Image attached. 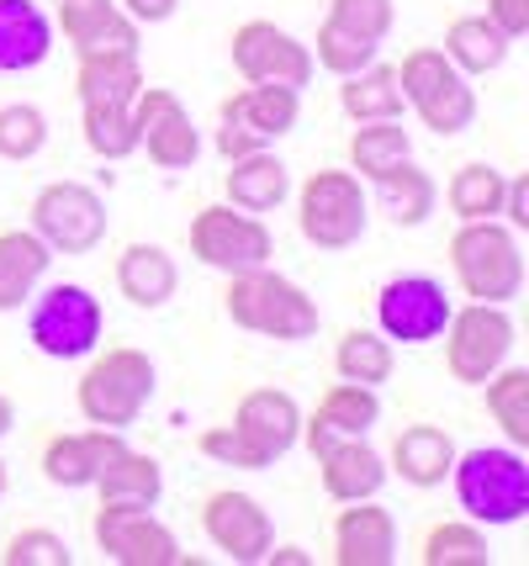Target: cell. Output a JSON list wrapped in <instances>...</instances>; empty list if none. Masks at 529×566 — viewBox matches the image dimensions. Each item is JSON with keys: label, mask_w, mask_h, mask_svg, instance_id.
Returning <instances> with one entry per match:
<instances>
[{"label": "cell", "mask_w": 529, "mask_h": 566, "mask_svg": "<svg viewBox=\"0 0 529 566\" xmlns=\"http://www.w3.org/2000/svg\"><path fill=\"white\" fill-rule=\"evenodd\" d=\"M223 313L233 318V328L260 334V339H276V345H297V339H313V334H318V302H313L292 275L271 271V265L228 275Z\"/></svg>", "instance_id": "6da1fadb"}, {"label": "cell", "mask_w": 529, "mask_h": 566, "mask_svg": "<svg viewBox=\"0 0 529 566\" xmlns=\"http://www.w3.org/2000/svg\"><path fill=\"white\" fill-rule=\"evenodd\" d=\"M455 503L461 514L487 524V530H508L529 514V461L514 444H477V450H455Z\"/></svg>", "instance_id": "7a4b0ae2"}, {"label": "cell", "mask_w": 529, "mask_h": 566, "mask_svg": "<svg viewBox=\"0 0 529 566\" xmlns=\"http://www.w3.org/2000/svg\"><path fill=\"white\" fill-rule=\"evenodd\" d=\"M91 366L75 387V408L85 423H106V429H133L138 413L154 402L159 370L138 345H96L85 355Z\"/></svg>", "instance_id": "3957f363"}, {"label": "cell", "mask_w": 529, "mask_h": 566, "mask_svg": "<svg viewBox=\"0 0 529 566\" xmlns=\"http://www.w3.org/2000/svg\"><path fill=\"white\" fill-rule=\"evenodd\" d=\"M451 275L466 302H498L508 307L525 292V249L504 218L461 222L451 233Z\"/></svg>", "instance_id": "277c9868"}, {"label": "cell", "mask_w": 529, "mask_h": 566, "mask_svg": "<svg viewBox=\"0 0 529 566\" xmlns=\"http://www.w3.org/2000/svg\"><path fill=\"white\" fill-rule=\"evenodd\" d=\"M398 70V91H403L408 112L434 133V138H461L477 123V85L455 70L440 49H408Z\"/></svg>", "instance_id": "5b68a950"}, {"label": "cell", "mask_w": 529, "mask_h": 566, "mask_svg": "<svg viewBox=\"0 0 529 566\" xmlns=\"http://www.w3.org/2000/svg\"><path fill=\"white\" fill-rule=\"evenodd\" d=\"M102 296L80 281H59V286H43V292L27 296V339L49 360H85L102 345Z\"/></svg>", "instance_id": "8992f818"}, {"label": "cell", "mask_w": 529, "mask_h": 566, "mask_svg": "<svg viewBox=\"0 0 529 566\" xmlns=\"http://www.w3.org/2000/svg\"><path fill=\"white\" fill-rule=\"evenodd\" d=\"M371 197L355 170H313L297 186V233L313 249H350L366 239Z\"/></svg>", "instance_id": "52a82bcc"}, {"label": "cell", "mask_w": 529, "mask_h": 566, "mask_svg": "<svg viewBox=\"0 0 529 566\" xmlns=\"http://www.w3.org/2000/svg\"><path fill=\"white\" fill-rule=\"evenodd\" d=\"M440 339H445V370H451V381L482 387L514 355L519 328L508 318V307H498V302H466V307L451 313Z\"/></svg>", "instance_id": "ba28073f"}, {"label": "cell", "mask_w": 529, "mask_h": 566, "mask_svg": "<svg viewBox=\"0 0 529 566\" xmlns=\"http://www.w3.org/2000/svg\"><path fill=\"white\" fill-rule=\"evenodd\" d=\"M191 254L218 275H244L271 265L276 239H271L265 218H254V212L233 207V201H212V207H202L191 218Z\"/></svg>", "instance_id": "9c48e42d"}, {"label": "cell", "mask_w": 529, "mask_h": 566, "mask_svg": "<svg viewBox=\"0 0 529 566\" xmlns=\"http://www.w3.org/2000/svg\"><path fill=\"white\" fill-rule=\"evenodd\" d=\"M106 201L85 186V180H49L32 197V233L53 249V254H91L106 239Z\"/></svg>", "instance_id": "30bf717a"}, {"label": "cell", "mask_w": 529, "mask_h": 566, "mask_svg": "<svg viewBox=\"0 0 529 566\" xmlns=\"http://www.w3.org/2000/svg\"><path fill=\"white\" fill-rule=\"evenodd\" d=\"M91 541L106 562L117 566H176L180 545L165 518H154L144 503H96L91 514Z\"/></svg>", "instance_id": "8fae6325"}, {"label": "cell", "mask_w": 529, "mask_h": 566, "mask_svg": "<svg viewBox=\"0 0 529 566\" xmlns=\"http://www.w3.org/2000/svg\"><path fill=\"white\" fill-rule=\"evenodd\" d=\"M455 302L434 275H392L377 292V328L392 345H434L451 323Z\"/></svg>", "instance_id": "7c38bea8"}, {"label": "cell", "mask_w": 529, "mask_h": 566, "mask_svg": "<svg viewBox=\"0 0 529 566\" xmlns=\"http://www.w3.org/2000/svg\"><path fill=\"white\" fill-rule=\"evenodd\" d=\"M233 70L244 74L250 85H292V91H307L313 85V53H307L303 38H292L286 27L265 22H239L233 27Z\"/></svg>", "instance_id": "4fadbf2b"}, {"label": "cell", "mask_w": 529, "mask_h": 566, "mask_svg": "<svg viewBox=\"0 0 529 566\" xmlns=\"http://www.w3.org/2000/svg\"><path fill=\"white\" fill-rule=\"evenodd\" d=\"M133 127H138V148H149L159 170H191L202 159V133L170 85L144 80V91L133 96Z\"/></svg>", "instance_id": "5bb4252c"}, {"label": "cell", "mask_w": 529, "mask_h": 566, "mask_svg": "<svg viewBox=\"0 0 529 566\" xmlns=\"http://www.w3.org/2000/svg\"><path fill=\"white\" fill-rule=\"evenodd\" d=\"M202 535L233 566H260L265 551L276 545V524L260 509V497L239 493V488H218L202 497Z\"/></svg>", "instance_id": "9a60e30c"}, {"label": "cell", "mask_w": 529, "mask_h": 566, "mask_svg": "<svg viewBox=\"0 0 529 566\" xmlns=\"http://www.w3.org/2000/svg\"><path fill=\"white\" fill-rule=\"evenodd\" d=\"M117 450H127V429H106V423H85V429H70V434L59 429L38 450V471L53 488L80 493V488H91L102 476V467Z\"/></svg>", "instance_id": "2e32d148"}, {"label": "cell", "mask_w": 529, "mask_h": 566, "mask_svg": "<svg viewBox=\"0 0 529 566\" xmlns=\"http://www.w3.org/2000/svg\"><path fill=\"white\" fill-rule=\"evenodd\" d=\"M53 22L75 49V59L80 53H138V32H144L123 11V0H59Z\"/></svg>", "instance_id": "e0dca14e"}, {"label": "cell", "mask_w": 529, "mask_h": 566, "mask_svg": "<svg viewBox=\"0 0 529 566\" xmlns=\"http://www.w3.org/2000/svg\"><path fill=\"white\" fill-rule=\"evenodd\" d=\"M398 562V518L377 497L345 503L334 518V566H392Z\"/></svg>", "instance_id": "ac0fdd59"}, {"label": "cell", "mask_w": 529, "mask_h": 566, "mask_svg": "<svg viewBox=\"0 0 529 566\" xmlns=\"http://www.w3.org/2000/svg\"><path fill=\"white\" fill-rule=\"evenodd\" d=\"M233 429H244L265 455H271V467H276L286 450H297V434H303V408H297V397L281 392V387H250V392L239 397V408H233Z\"/></svg>", "instance_id": "d6986e66"}, {"label": "cell", "mask_w": 529, "mask_h": 566, "mask_svg": "<svg viewBox=\"0 0 529 566\" xmlns=\"http://www.w3.org/2000/svg\"><path fill=\"white\" fill-rule=\"evenodd\" d=\"M112 281H117V292H123L138 313H159V307L180 292V265L165 244H144V239H138V244H127L123 254H117Z\"/></svg>", "instance_id": "ffe728a7"}, {"label": "cell", "mask_w": 529, "mask_h": 566, "mask_svg": "<svg viewBox=\"0 0 529 566\" xmlns=\"http://www.w3.org/2000/svg\"><path fill=\"white\" fill-rule=\"evenodd\" d=\"M455 467V440L440 429V423H408L403 434L392 440V455H387V471L403 476L408 488H445Z\"/></svg>", "instance_id": "44dd1931"}, {"label": "cell", "mask_w": 529, "mask_h": 566, "mask_svg": "<svg viewBox=\"0 0 529 566\" xmlns=\"http://www.w3.org/2000/svg\"><path fill=\"white\" fill-rule=\"evenodd\" d=\"M318 476H324V493L334 503H360V497H377L387 488V455L366 444V434L339 440L334 450L318 455Z\"/></svg>", "instance_id": "7402d4cb"}, {"label": "cell", "mask_w": 529, "mask_h": 566, "mask_svg": "<svg viewBox=\"0 0 529 566\" xmlns=\"http://www.w3.org/2000/svg\"><path fill=\"white\" fill-rule=\"evenodd\" d=\"M223 197L233 207H244V212H276L281 201L292 197V170L281 165L271 148H254V154H239V159H228L223 170Z\"/></svg>", "instance_id": "603a6c76"}, {"label": "cell", "mask_w": 529, "mask_h": 566, "mask_svg": "<svg viewBox=\"0 0 529 566\" xmlns=\"http://www.w3.org/2000/svg\"><path fill=\"white\" fill-rule=\"evenodd\" d=\"M53 53V22L38 0H0V74H27Z\"/></svg>", "instance_id": "cb8c5ba5"}, {"label": "cell", "mask_w": 529, "mask_h": 566, "mask_svg": "<svg viewBox=\"0 0 529 566\" xmlns=\"http://www.w3.org/2000/svg\"><path fill=\"white\" fill-rule=\"evenodd\" d=\"M218 112L239 117L260 144H276V138H286V133L297 127V117H303V91H292V85H250V80H244L233 96H223Z\"/></svg>", "instance_id": "d4e9b609"}, {"label": "cell", "mask_w": 529, "mask_h": 566, "mask_svg": "<svg viewBox=\"0 0 529 566\" xmlns=\"http://www.w3.org/2000/svg\"><path fill=\"white\" fill-rule=\"evenodd\" d=\"M49 265H53V249L32 228H6L0 233V313L27 307V296L43 286Z\"/></svg>", "instance_id": "484cf974"}, {"label": "cell", "mask_w": 529, "mask_h": 566, "mask_svg": "<svg viewBox=\"0 0 529 566\" xmlns=\"http://www.w3.org/2000/svg\"><path fill=\"white\" fill-rule=\"evenodd\" d=\"M138 91H144L138 53H80L75 64L80 106H133Z\"/></svg>", "instance_id": "4316f807"}, {"label": "cell", "mask_w": 529, "mask_h": 566, "mask_svg": "<svg viewBox=\"0 0 529 566\" xmlns=\"http://www.w3.org/2000/svg\"><path fill=\"white\" fill-rule=\"evenodd\" d=\"M371 186H377V201L392 228H424L434 218V207H440V186H434V175L424 165H413V154L387 175H377Z\"/></svg>", "instance_id": "83f0119b"}, {"label": "cell", "mask_w": 529, "mask_h": 566, "mask_svg": "<svg viewBox=\"0 0 529 566\" xmlns=\"http://www.w3.org/2000/svg\"><path fill=\"white\" fill-rule=\"evenodd\" d=\"M339 112L350 123H381V117H403L408 101L398 91V70L371 59L366 70H355L339 80Z\"/></svg>", "instance_id": "f1b7e54d"}, {"label": "cell", "mask_w": 529, "mask_h": 566, "mask_svg": "<svg viewBox=\"0 0 529 566\" xmlns=\"http://www.w3.org/2000/svg\"><path fill=\"white\" fill-rule=\"evenodd\" d=\"M508 43L498 27L487 22L482 11H472V17H455L451 27H445V59H451L455 70L466 74V80H477V74H493V70H504L508 64Z\"/></svg>", "instance_id": "f546056e"}, {"label": "cell", "mask_w": 529, "mask_h": 566, "mask_svg": "<svg viewBox=\"0 0 529 566\" xmlns=\"http://www.w3.org/2000/svg\"><path fill=\"white\" fill-rule=\"evenodd\" d=\"M96 488V497L102 503H144V509H154L159 497H165V467L154 461L149 450H117L112 461L102 467V476L91 482Z\"/></svg>", "instance_id": "4dcf8cb0"}, {"label": "cell", "mask_w": 529, "mask_h": 566, "mask_svg": "<svg viewBox=\"0 0 529 566\" xmlns=\"http://www.w3.org/2000/svg\"><path fill=\"white\" fill-rule=\"evenodd\" d=\"M345 154H350V170L360 175V180H377V175H387L392 165H403L408 154H413V138H408L403 117L355 123V133H350V144H345Z\"/></svg>", "instance_id": "1f68e13d"}, {"label": "cell", "mask_w": 529, "mask_h": 566, "mask_svg": "<svg viewBox=\"0 0 529 566\" xmlns=\"http://www.w3.org/2000/svg\"><path fill=\"white\" fill-rule=\"evenodd\" d=\"M504 191H508V175L487 159H472L451 175L445 186V207L455 212V222H482V218H498L504 212Z\"/></svg>", "instance_id": "d6a6232c"}, {"label": "cell", "mask_w": 529, "mask_h": 566, "mask_svg": "<svg viewBox=\"0 0 529 566\" xmlns=\"http://www.w3.org/2000/svg\"><path fill=\"white\" fill-rule=\"evenodd\" d=\"M392 366H398V355H392V339L381 328H345L339 345H334V376L339 381L381 387V381H392Z\"/></svg>", "instance_id": "836d02e7"}, {"label": "cell", "mask_w": 529, "mask_h": 566, "mask_svg": "<svg viewBox=\"0 0 529 566\" xmlns=\"http://www.w3.org/2000/svg\"><path fill=\"white\" fill-rule=\"evenodd\" d=\"M482 392H487V413L498 423L504 444L529 450V370L504 360V366L482 381Z\"/></svg>", "instance_id": "e575fe53"}, {"label": "cell", "mask_w": 529, "mask_h": 566, "mask_svg": "<svg viewBox=\"0 0 529 566\" xmlns=\"http://www.w3.org/2000/svg\"><path fill=\"white\" fill-rule=\"evenodd\" d=\"M419 566H493L477 518H440L419 541Z\"/></svg>", "instance_id": "d590c367"}, {"label": "cell", "mask_w": 529, "mask_h": 566, "mask_svg": "<svg viewBox=\"0 0 529 566\" xmlns=\"http://www.w3.org/2000/svg\"><path fill=\"white\" fill-rule=\"evenodd\" d=\"M328 429H339L345 440L355 434H371L381 423V387H360V381H334L324 397H318V408H313Z\"/></svg>", "instance_id": "8d00e7d4"}, {"label": "cell", "mask_w": 529, "mask_h": 566, "mask_svg": "<svg viewBox=\"0 0 529 566\" xmlns=\"http://www.w3.org/2000/svg\"><path fill=\"white\" fill-rule=\"evenodd\" d=\"M80 133H85V148L96 159H112L123 165L138 154V127H133V106H80Z\"/></svg>", "instance_id": "74e56055"}, {"label": "cell", "mask_w": 529, "mask_h": 566, "mask_svg": "<svg viewBox=\"0 0 529 566\" xmlns=\"http://www.w3.org/2000/svg\"><path fill=\"white\" fill-rule=\"evenodd\" d=\"M43 148H49V117H43V106H32V101L0 106V159L27 165V159H38Z\"/></svg>", "instance_id": "f35d334b"}, {"label": "cell", "mask_w": 529, "mask_h": 566, "mask_svg": "<svg viewBox=\"0 0 529 566\" xmlns=\"http://www.w3.org/2000/svg\"><path fill=\"white\" fill-rule=\"evenodd\" d=\"M307 53H313V64H324L334 80H345V74L366 70L381 53V43H371V38H360V32H350V27H339L324 17V22H318V43Z\"/></svg>", "instance_id": "ab89813d"}, {"label": "cell", "mask_w": 529, "mask_h": 566, "mask_svg": "<svg viewBox=\"0 0 529 566\" xmlns=\"http://www.w3.org/2000/svg\"><path fill=\"white\" fill-rule=\"evenodd\" d=\"M197 450H202L212 467H233V471H265L271 467V455H265L244 429H233V423H212V429H202V434H197Z\"/></svg>", "instance_id": "60d3db41"}, {"label": "cell", "mask_w": 529, "mask_h": 566, "mask_svg": "<svg viewBox=\"0 0 529 566\" xmlns=\"http://www.w3.org/2000/svg\"><path fill=\"white\" fill-rule=\"evenodd\" d=\"M0 566H75V556H70L64 535H53L43 524H27V530H17V535L6 541Z\"/></svg>", "instance_id": "b9f144b4"}, {"label": "cell", "mask_w": 529, "mask_h": 566, "mask_svg": "<svg viewBox=\"0 0 529 566\" xmlns=\"http://www.w3.org/2000/svg\"><path fill=\"white\" fill-rule=\"evenodd\" d=\"M328 22L350 27L371 43H387L392 27H398V6L392 0H328Z\"/></svg>", "instance_id": "7bdbcfd3"}, {"label": "cell", "mask_w": 529, "mask_h": 566, "mask_svg": "<svg viewBox=\"0 0 529 566\" xmlns=\"http://www.w3.org/2000/svg\"><path fill=\"white\" fill-rule=\"evenodd\" d=\"M482 17L498 27L508 43H519V38L529 32V0H487V6H482Z\"/></svg>", "instance_id": "ee69618b"}, {"label": "cell", "mask_w": 529, "mask_h": 566, "mask_svg": "<svg viewBox=\"0 0 529 566\" xmlns=\"http://www.w3.org/2000/svg\"><path fill=\"white\" fill-rule=\"evenodd\" d=\"M212 144H218L223 159H239V154H254V148H271V144H260L239 117H228V112H218V138H212Z\"/></svg>", "instance_id": "f6af8a7d"}, {"label": "cell", "mask_w": 529, "mask_h": 566, "mask_svg": "<svg viewBox=\"0 0 529 566\" xmlns=\"http://www.w3.org/2000/svg\"><path fill=\"white\" fill-rule=\"evenodd\" d=\"M498 218H504L514 233H529V175H508L504 212H498Z\"/></svg>", "instance_id": "bcb514c9"}, {"label": "cell", "mask_w": 529, "mask_h": 566, "mask_svg": "<svg viewBox=\"0 0 529 566\" xmlns=\"http://www.w3.org/2000/svg\"><path fill=\"white\" fill-rule=\"evenodd\" d=\"M123 11L138 27H159V22H170V17L180 11V0H123Z\"/></svg>", "instance_id": "7dc6e473"}, {"label": "cell", "mask_w": 529, "mask_h": 566, "mask_svg": "<svg viewBox=\"0 0 529 566\" xmlns=\"http://www.w3.org/2000/svg\"><path fill=\"white\" fill-rule=\"evenodd\" d=\"M265 566H313V556H307L303 545H271V551H265Z\"/></svg>", "instance_id": "c3c4849f"}, {"label": "cell", "mask_w": 529, "mask_h": 566, "mask_svg": "<svg viewBox=\"0 0 529 566\" xmlns=\"http://www.w3.org/2000/svg\"><path fill=\"white\" fill-rule=\"evenodd\" d=\"M11 429H17V408H11V397L0 392V440H6Z\"/></svg>", "instance_id": "681fc988"}, {"label": "cell", "mask_w": 529, "mask_h": 566, "mask_svg": "<svg viewBox=\"0 0 529 566\" xmlns=\"http://www.w3.org/2000/svg\"><path fill=\"white\" fill-rule=\"evenodd\" d=\"M6 488H11V471H6V455H0V497H6Z\"/></svg>", "instance_id": "f907efd6"}]
</instances>
